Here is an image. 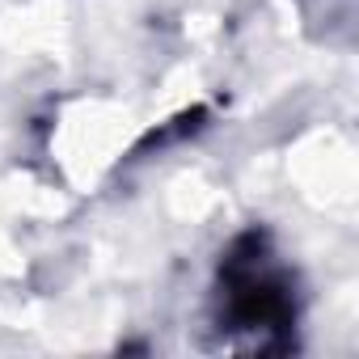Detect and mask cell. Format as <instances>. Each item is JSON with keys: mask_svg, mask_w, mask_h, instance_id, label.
I'll list each match as a JSON object with an SVG mask.
<instances>
[{"mask_svg": "<svg viewBox=\"0 0 359 359\" xmlns=\"http://www.w3.org/2000/svg\"><path fill=\"white\" fill-rule=\"evenodd\" d=\"M224 313L233 330H275L292 317V300L283 292V279L275 275L271 258L254 245L245 258L229 262L224 275Z\"/></svg>", "mask_w": 359, "mask_h": 359, "instance_id": "1", "label": "cell"}]
</instances>
